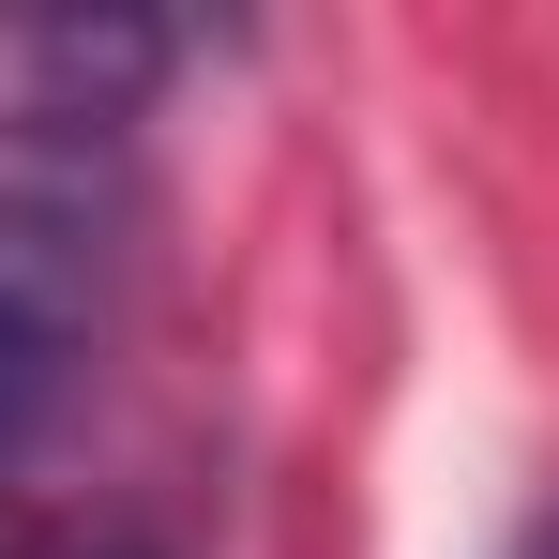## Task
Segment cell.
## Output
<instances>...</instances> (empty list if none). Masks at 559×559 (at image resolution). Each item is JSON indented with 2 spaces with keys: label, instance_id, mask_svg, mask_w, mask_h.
<instances>
[{
  "label": "cell",
  "instance_id": "1",
  "mask_svg": "<svg viewBox=\"0 0 559 559\" xmlns=\"http://www.w3.org/2000/svg\"><path fill=\"white\" fill-rule=\"evenodd\" d=\"M92 378V227L46 182H0V468Z\"/></svg>",
  "mask_w": 559,
  "mask_h": 559
},
{
  "label": "cell",
  "instance_id": "2",
  "mask_svg": "<svg viewBox=\"0 0 559 559\" xmlns=\"http://www.w3.org/2000/svg\"><path fill=\"white\" fill-rule=\"evenodd\" d=\"M0 559H46V545H31V530H15V514H0Z\"/></svg>",
  "mask_w": 559,
  "mask_h": 559
},
{
  "label": "cell",
  "instance_id": "3",
  "mask_svg": "<svg viewBox=\"0 0 559 559\" xmlns=\"http://www.w3.org/2000/svg\"><path fill=\"white\" fill-rule=\"evenodd\" d=\"M530 559H559V514H545V530H530Z\"/></svg>",
  "mask_w": 559,
  "mask_h": 559
},
{
  "label": "cell",
  "instance_id": "4",
  "mask_svg": "<svg viewBox=\"0 0 559 559\" xmlns=\"http://www.w3.org/2000/svg\"><path fill=\"white\" fill-rule=\"evenodd\" d=\"M46 559H76V545H46Z\"/></svg>",
  "mask_w": 559,
  "mask_h": 559
}]
</instances>
